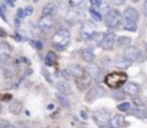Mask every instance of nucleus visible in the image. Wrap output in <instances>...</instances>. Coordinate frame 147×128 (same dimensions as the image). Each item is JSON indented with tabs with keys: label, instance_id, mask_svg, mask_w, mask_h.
Listing matches in <instances>:
<instances>
[{
	"label": "nucleus",
	"instance_id": "1",
	"mask_svg": "<svg viewBox=\"0 0 147 128\" xmlns=\"http://www.w3.org/2000/svg\"><path fill=\"white\" fill-rule=\"evenodd\" d=\"M127 83V74L124 71H113L104 77V84L111 90H119Z\"/></svg>",
	"mask_w": 147,
	"mask_h": 128
},
{
	"label": "nucleus",
	"instance_id": "2",
	"mask_svg": "<svg viewBox=\"0 0 147 128\" xmlns=\"http://www.w3.org/2000/svg\"><path fill=\"white\" fill-rule=\"evenodd\" d=\"M70 39H71V34H70V31H69L67 29H59V30L54 33L51 42H53V46H54L56 50L63 51V50L69 46Z\"/></svg>",
	"mask_w": 147,
	"mask_h": 128
},
{
	"label": "nucleus",
	"instance_id": "3",
	"mask_svg": "<svg viewBox=\"0 0 147 128\" xmlns=\"http://www.w3.org/2000/svg\"><path fill=\"white\" fill-rule=\"evenodd\" d=\"M106 26L110 29V30H114V29H119L121 26V14L119 10L116 9H110L109 11H106L104 17H103Z\"/></svg>",
	"mask_w": 147,
	"mask_h": 128
},
{
	"label": "nucleus",
	"instance_id": "4",
	"mask_svg": "<svg viewBox=\"0 0 147 128\" xmlns=\"http://www.w3.org/2000/svg\"><path fill=\"white\" fill-rule=\"evenodd\" d=\"M111 118H113V117H111V113H110L107 108H97V110H94V113H93V120H94V123L101 128H106L107 125H110Z\"/></svg>",
	"mask_w": 147,
	"mask_h": 128
},
{
	"label": "nucleus",
	"instance_id": "5",
	"mask_svg": "<svg viewBox=\"0 0 147 128\" xmlns=\"http://www.w3.org/2000/svg\"><path fill=\"white\" fill-rule=\"evenodd\" d=\"M97 33L96 24L93 21H83L82 27H80V39L82 40H90L94 34Z\"/></svg>",
	"mask_w": 147,
	"mask_h": 128
},
{
	"label": "nucleus",
	"instance_id": "6",
	"mask_svg": "<svg viewBox=\"0 0 147 128\" xmlns=\"http://www.w3.org/2000/svg\"><path fill=\"white\" fill-rule=\"evenodd\" d=\"M104 95H106V90H104L103 87H100V85H96V87L87 90L86 97H84V101L89 103V104H92V103H94L97 98H101V97H104Z\"/></svg>",
	"mask_w": 147,
	"mask_h": 128
},
{
	"label": "nucleus",
	"instance_id": "7",
	"mask_svg": "<svg viewBox=\"0 0 147 128\" xmlns=\"http://www.w3.org/2000/svg\"><path fill=\"white\" fill-rule=\"evenodd\" d=\"M116 39H117V37H116V34H114L111 30L103 33V36H101V42H100L101 48L106 50V51L111 50V48L114 47V44H116Z\"/></svg>",
	"mask_w": 147,
	"mask_h": 128
},
{
	"label": "nucleus",
	"instance_id": "8",
	"mask_svg": "<svg viewBox=\"0 0 147 128\" xmlns=\"http://www.w3.org/2000/svg\"><path fill=\"white\" fill-rule=\"evenodd\" d=\"M140 20V13L136 7H126L124 13H123V21H129V23H134L137 24Z\"/></svg>",
	"mask_w": 147,
	"mask_h": 128
},
{
	"label": "nucleus",
	"instance_id": "9",
	"mask_svg": "<svg viewBox=\"0 0 147 128\" xmlns=\"http://www.w3.org/2000/svg\"><path fill=\"white\" fill-rule=\"evenodd\" d=\"M123 57H124V58H126L129 63H134V61H139V60H142V51H140V48L130 46V47H127V48L124 50V53H123Z\"/></svg>",
	"mask_w": 147,
	"mask_h": 128
},
{
	"label": "nucleus",
	"instance_id": "10",
	"mask_svg": "<svg viewBox=\"0 0 147 128\" xmlns=\"http://www.w3.org/2000/svg\"><path fill=\"white\" fill-rule=\"evenodd\" d=\"M17 67H19V63H17V61L9 60L7 63H4V64H3V73H4V77H7V78L14 77L16 73H17Z\"/></svg>",
	"mask_w": 147,
	"mask_h": 128
},
{
	"label": "nucleus",
	"instance_id": "11",
	"mask_svg": "<svg viewBox=\"0 0 147 128\" xmlns=\"http://www.w3.org/2000/svg\"><path fill=\"white\" fill-rule=\"evenodd\" d=\"M53 26H54V16H42V19L39 20V27L45 33L51 31Z\"/></svg>",
	"mask_w": 147,
	"mask_h": 128
},
{
	"label": "nucleus",
	"instance_id": "12",
	"mask_svg": "<svg viewBox=\"0 0 147 128\" xmlns=\"http://www.w3.org/2000/svg\"><path fill=\"white\" fill-rule=\"evenodd\" d=\"M74 80H76V85L80 91H87L92 87V83H93V80L89 74H83L82 77H77Z\"/></svg>",
	"mask_w": 147,
	"mask_h": 128
},
{
	"label": "nucleus",
	"instance_id": "13",
	"mask_svg": "<svg viewBox=\"0 0 147 128\" xmlns=\"http://www.w3.org/2000/svg\"><path fill=\"white\" fill-rule=\"evenodd\" d=\"M123 90V92L126 94V95H130V97H137L139 94H140V91H142V88H140V85L137 84V83H126V84L121 87Z\"/></svg>",
	"mask_w": 147,
	"mask_h": 128
},
{
	"label": "nucleus",
	"instance_id": "14",
	"mask_svg": "<svg viewBox=\"0 0 147 128\" xmlns=\"http://www.w3.org/2000/svg\"><path fill=\"white\" fill-rule=\"evenodd\" d=\"M64 20H66L67 23L76 24L77 21L82 20V11L77 10V9H70V10L64 14Z\"/></svg>",
	"mask_w": 147,
	"mask_h": 128
},
{
	"label": "nucleus",
	"instance_id": "15",
	"mask_svg": "<svg viewBox=\"0 0 147 128\" xmlns=\"http://www.w3.org/2000/svg\"><path fill=\"white\" fill-rule=\"evenodd\" d=\"M69 73H70V76H73L74 78H77V77H82L83 74H86V70L82 67V66H79V64H71L69 68Z\"/></svg>",
	"mask_w": 147,
	"mask_h": 128
},
{
	"label": "nucleus",
	"instance_id": "16",
	"mask_svg": "<svg viewBox=\"0 0 147 128\" xmlns=\"http://www.w3.org/2000/svg\"><path fill=\"white\" fill-rule=\"evenodd\" d=\"M86 74H89L90 77H92V80H98L100 77V67H98L97 64H94V63H90L89 64V67H87V70H86Z\"/></svg>",
	"mask_w": 147,
	"mask_h": 128
},
{
	"label": "nucleus",
	"instance_id": "17",
	"mask_svg": "<svg viewBox=\"0 0 147 128\" xmlns=\"http://www.w3.org/2000/svg\"><path fill=\"white\" fill-rule=\"evenodd\" d=\"M10 60V47L6 44L0 46V64H4Z\"/></svg>",
	"mask_w": 147,
	"mask_h": 128
},
{
	"label": "nucleus",
	"instance_id": "18",
	"mask_svg": "<svg viewBox=\"0 0 147 128\" xmlns=\"http://www.w3.org/2000/svg\"><path fill=\"white\" fill-rule=\"evenodd\" d=\"M80 57H82L83 61H86V63H89V64L94 61V53H93L90 48H82V50H80Z\"/></svg>",
	"mask_w": 147,
	"mask_h": 128
},
{
	"label": "nucleus",
	"instance_id": "19",
	"mask_svg": "<svg viewBox=\"0 0 147 128\" xmlns=\"http://www.w3.org/2000/svg\"><path fill=\"white\" fill-rule=\"evenodd\" d=\"M54 13H56V4L51 1L46 3L42 9V16H54Z\"/></svg>",
	"mask_w": 147,
	"mask_h": 128
},
{
	"label": "nucleus",
	"instance_id": "20",
	"mask_svg": "<svg viewBox=\"0 0 147 128\" xmlns=\"http://www.w3.org/2000/svg\"><path fill=\"white\" fill-rule=\"evenodd\" d=\"M56 90L60 92V94H69L71 91V87L67 81H57L56 83Z\"/></svg>",
	"mask_w": 147,
	"mask_h": 128
},
{
	"label": "nucleus",
	"instance_id": "21",
	"mask_svg": "<svg viewBox=\"0 0 147 128\" xmlns=\"http://www.w3.org/2000/svg\"><path fill=\"white\" fill-rule=\"evenodd\" d=\"M111 123H113L111 125H114L116 128H123V127H126V125H129L123 115H114L111 118Z\"/></svg>",
	"mask_w": 147,
	"mask_h": 128
},
{
	"label": "nucleus",
	"instance_id": "22",
	"mask_svg": "<svg viewBox=\"0 0 147 128\" xmlns=\"http://www.w3.org/2000/svg\"><path fill=\"white\" fill-rule=\"evenodd\" d=\"M116 44H117V47H120V48L130 47V44H131V39H130V37H127V36H120V37H117V39H116Z\"/></svg>",
	"mask_w": 147,
	"mask_h": 128
},
{
	"label": "nucleus",
	"instance_id": "23",
	"mask_svg": "<svg viewBox=\"0 0 147 128\" xmlns=\"http://www.w3.org/2000/svg\"><path fill=\"white\" fill-rule=\"evenodd\" d=\"M9 111L11 113V114H20V111H22V103L20 101H13V103H10V105H9Z\"/></svg>",
	"mask_w": 147,
	"mask_h": 128
},
{
	"label": "nucleus",
	"instance_id": "24",
	"mask_svg": "<svg viewBox=\"0 0 147 128\" xmlns=\"http://www.w3.org/2000/svg\"><path fill=\"white\" fill-rule=\"evenodd\" d=\"M130 113L134 115V117H137V118H140V120H144L146 118V111L143 110V108H140V107H131V110H130Z\"/></svg>",
	"mask_w": 147,
	"mask_h": 128
},
{
	"label": "nucleus",
	"instance_id": "25",
	"mask_svg": "<svg viewBox=\"0 0 147 128\" xmlns=\"http://www.w3.org/2000/svg\"><path fill=\"white\" fill-rule=\"evenodd\" d=\"M87 1H89V0H69L71 9H77V10L82 9V7H84V6L87 4Z\"/></svg>",
	"mask_w": 147,
	"mask_h": 128
},
{
	"label": "nucleus",
	"instance_id": "26",
	"mask_svg": "<svg viewBox=\"0 0 147 128\" xmlns=\"http://www.w3.org/2000/svg\"><path fill=\"white\" fill-rule=\"evenodd\" d=\"M56 60H57V57H56L54 51H49V53L46 54V57H45V63H46V66H53V64L56 63Z\"/></svg>",
	"mask_w": 147,
	"mask_h": 128
},
{
	"label": "nucleus",
	"instance_id": "27",
	"mask_svg": "<svg viewBox=\"0 0 147 128\" xmlns=\"http://www.w3.org/2000/svg\"><path fill=\"white\" fill-rule=\"evenodd\" d=\"M57 101L60 103V105L63 107V108H70V103H69V100L66 98V95L64 94H57Z\"/></svg>",
	"mask_w": 147,
	"mask_h": 128
},
{
	"label": "nucleus",
	"instance_id": "28",
	"mask_svg": "<svg viewBox=\"0 0 147 128\" xmlns=\"http://www.w3.org/2000/svg\"><path fill=\"white\" fill-rule=\"evenodd\" d=\"M117 110H119L120 113H123V114L130 113V110H131V104H130V103H127V101H123V103H120V104H119Z\"/></svg>",
	"mask_w": 147,
	"mask_h": 128
},
{
	"label": "nucleus",
	"instance_id": "29",
	"mask_svg": "<svg viewBox=\"0 0 147 128\" xmlns=\"http://www.w3.org/2000/svg\"><path fill=\"white\" fill-rule=\"evenodd\" d=\"M89 13H90V16L93 17V20H94V21H101V20H103V16H101V13H100V11H97L96 9L90 7V9H89Z\"/></svg>",
	"mask_w": 147,
	"mask_h": 128
},
{
	"label": "nucleus",
	"instance_id": "30",
	"mask_svg": "<svg viewBox=\"0 0 147 128\" xmlns=\"http://www.w3.org/2000/svg\"><path fill=\"white\" fill-rule=\"evenodd\" d=\"M26 17V14H24V10L23 9H19L17 11H16V20H14V23H16V26L19 27V24L22 23V20Z\"/></svg>",
	"mask_w": 147,
	"mask_h": 128
},
{
	"label": "nucleus",
	"instance_id": "31",
	"mask_svg": "<svg viewBox=\"0 0 147 128\" xmlns=\"http://www.w3.org/2000/svg\"><path fill=\"white\" fill-rule=\"evenodd\" d=\"M123 29H126L129 31H137V24L129 23V21H123Z\"/></svg>",
	"mask_w": 147,
	"mask_h": 128
},
{
	"label": "nucleus",
	"instance_id": "32",
	"mask_svg": "<svg viewBox=\"0 0 147 128\" xmlns=\"http://www.w3.org/2000/svg\"><path fill=\"white\" fill-rule=\"evenodd\" d=\"M124 97H126V94L123 91H116L113 94V98H116V100H124Z\"/></svg>",
	"mask_w": 147,
	"mask_h": 128
},
{
	"label": "nucleus",
	"instance_id": "33",
	"mask_svg": "<svg viewBox=\"0 0 147 128\" xmlns=\"http://www.w3.org/2000/svg\"><path fill=\"white\" fill-rule=\"evenodd\" d=\"M90 3H92V7L93 9H100V3H101V0H89Z\"/></svg>",
	"mask_w": 147,
	"mask_h": 128
},
{
	"label": "nucleus",
	"instance_id": "34",
	"mask_svg": "<svg viewBox=\"0 0 147 128\" xmlns=\"http://www.w3.org/2000/svg\"><path fill=\"white\" fill-rule=\"evenodd\" d=\"M30 44H32V46H34L37 50H42V48H43V44H42L40 42H36V40H32V42H30Z\"/></svg>",
	"mask_w": 147,
	"mask_h": 128
},
{
	"label": "nucleus",
	"instance_id": "35",
	"mask_svg": "<svg viewBox=\"0 0 147 128\" xmlns=\"http://www.w3.org/2000/svg\"><path fill=\"white\" fill-rule=\"evenodd\" d=\"M23 10H24V14H26V16H30V14L33 13V7H32V6H29V7L23 9Z\"/></svg>",
	"mask_w": 147,
	"mask_h": 128
},
{
	"label": "nucleus",
	"instance_id": "36",
	"mask_svg": "<svg viewBox=\"0 0 147 128\" xmlns=\"http://www.w3.org/2000/svg\"><path fill=\"white\" fill-rule=\"evenodd\" d=\"M42 73H43V76L46 77V80H47L49 83H51V78H50V76H49V71H47L46 68H43V70H42Z\"/></svg>",
	"mask_w": 147,
	"mask_h": 128
},
{
	"label": "nucleus",
	"instance_id": "37",
	"mask_svg": "<svg viewBox=\"0 0 147 128\" xmlns=\"http://www.w3.org/2000/svg\"><path fill=\"white\" fill-rule=\"evenodd\" d=\"M61 76H63V77L66 78V81H67V80L70 78V73H69V70H63V71H61Z\"/></svg>",
	"mask_w": 147,
	"mask_h": 128
},
{
	"label": "nucleus",
	"instance_id": "38",
	"mask_svg": "<svg viewBox=\"0 0 147 128\" xmlns=\"http://www.w3.org/2000/svg\"><path fill=\"white\" fill-rule=\"evenodd\" d=\"M1 100L6 101V100H11V95L10 94H1Z\"/></svg>",
	"mask_w": 147,
	"mask_h": 128
},
{
	"label": "nucleus",
	"instance_id": "39",
	"mask_svg": "<svg viewBox=\"0 0 147 128\" xmlns=\"http://www.w3.org/2000/svg\"><path fill=\"white\" fill-rule=\"evenodd\" d=\"M114 1V4H117V6H121V4H124V0H113Z\"/></svg>",
	"mask_w": 147,
	"mask_h": 128
},
{
	"label": "nucleus",
	"instance_id": "40",
	"mask_svg": "<svg viewBox=\"0 0 147 128\" xmlns=\"http://www.w3.org/2000/svg\"><path fill=\"white\" fill-rule=\"evenodd\" d=\"M6 3H9V6H14V3H16V0H4Z\"/></svg>",
	"mask_w": 147,
	"mask_h": 128
},
{
	"label": "nucleus",
	"instance_id": "41",
	"mask_svg": "<svg viewBox=\"0 0 147 128\" xmlns=\"http://www.w3.org/2000/svg\"><path fill=\"white\" fill-rule=\"evenodd\" d=\"M143 11H144V14L147 16V0L144 1V4H143Z\"/></svg>",
	"mask_w": 147,
	"mask_h": 128
},
{
	"label": "nucleus",
	"instance_id": "42",
	"mask_svg": "<svg viewBox=\"0 0 147 128\" xmlns=\"http://www.w3.org/2000/svg\"><path fill=\"white\" fill-rule=\"evenodd\" d=\"M6 36H7V34H6V31L0 29V37H6Z\"/></svg>",
	"mask_w": 147,
	"mask_h": 128
},
{
	"label": "nucleus",
	"instance_id": "43",
	"mask_svg": "<svg viewBox=\"0 0 147 128\" xmlns=\"http://www.w3.org/2000/svg\"><path fill=\"white\" fill-rule=\"evenodd\" d=\"M3 128H17V127H14V125H11V124H9V123H7V124H6Z\"/></svg>",
	"mask_w": 147,
	"mask_h": 128
},
{
	"label": "nucleus",
	"instance_id": "44",
	"mask_svg": "<svg viewBox=\"0 0 147 128\" xmlns=\"http://www.w3.org/2000/svg\"><path fill=\"white\" fill-rule=\"evenodd\" d=\"M6 124H7L6 121H3V120H0V128H3V127H4V125H6Z\"/></svg>",
	"mask_w": 147,
	"mask_h": 128
},
{
	"label": "nucleus",
	"instance_id": "45",
	"mask_svg": "<svg viewBox=\"0 0 147 128\" xmlns=\"http://www.w3.org/2000/svg\"><path fill=\"white\" fill-rule=\"evenodd\" d=\"M14 37H16V40H17V42H22V40H23V39H22V36H19V34H16Z\"/></svg>",
	"mask_w": 147,
	"mask_h": 128
},
{
	"label": "nucleus",
	"instance_id": "46",
	"mask_svg": "<svg viewBox=\"0 0 147 128\" xmlns=\"http://www.w3.org/2000/svg\"><path fill=\"white\" fill-rule=\"evenodd\" d=\"M106 128H116V127H114V125H107Z\"/></svg>",
	"mask_w": 147,
	"mask_h": 128
},
{
	"label": "nucleus",
	"instance_id": "47",
	"mask_svg": "<svg viewBox=\"0 0 147 128\" xmlns=\"http://www.w3.org/2000/svg\"><path fill=\"white\" fill-rule=\"evenodd\" d=\"M144 50H146V51H147V42L144 43Z\"/></svg>",
	"mask_w": 147,
	"mask_h": 128
},
{
	"label": "nucleus",
	"instance_id": "48",
	"mask_svg": "<svg viewBox=\"0 0 147 128\" xmlns=\"http://www.w3.org/2000/svg\"><path fill=\"white\" fill-rule=\"evenodd\" d=\"M131 1H133V3H137V1H140V0H131Z\"/></svg>",
	"mask_w": 147,
	"mask_h": 128
}]
</instances>
